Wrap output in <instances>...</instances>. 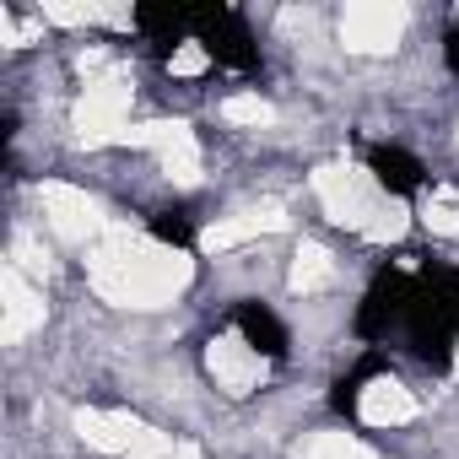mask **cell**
Listing matches in <instances>:
<instances>
[{
  "mask_svg": "<svg viewBox=\"0 0 459 459\" xmlns=\"http://www.w3.org/2000/svg\"><path fill=\"white\" fill-rule=\"evenodd\" d=\"M405 341L421 368L448 373L454 346H459V271L454 265H421L411 281V308H405Z\"/></svg>",
  "mask_w": 459,
  "mask_h": 459,
  "instance_id": "obj_1",
  "label": "cell"
},
{
  "mask_svg": "<svg viewBox=\"0 0 459 459\" xmlns=\"http://www.w3.org/2000/svg\"><path fill=\"white\" fill-rule=\"evenodd\" d=\"M195 44L227 71H260V44L233 6H195Z\"/></svg>",
  "mask_w": 459,
  "mask_h": 459,
  "instance_id": "obj_2",
  "label": "cell"
},
{
  "mask_svg": "<svg viewBox=\"0 0 459 459\" xmlns=\"http://www.w3.org/2000/svg\"><path fill=\"white\" fill-rule=\"evenodd\" d=\"M411 281L416 276H405L400 265H378L373 271V281H368V292H362V303H357V341H389V330H400L405 325V308H411Z\"/></svg>",
  "mask_w": 459,
  "mask_h": 459,
  "instance_id": "obj_3",
  "label": "cell"
},
{
  "mask_svg": "<svg viewBox=\"0 0 459 459\" xmlns=\"http://www.w3.org/2000/svg\"><path fill=\"white\" fill-rule=\"evenodd\" d=\"M368 173L378 178V189H389L400 200H411V195L427 189V162L416 152H405V146H389V141L368 146Z\"/></svg>",
  "mask_w": 459,
  "mask_h": 459,
  "instance_id": "obj_4",
  "label": "cell"
},
{
  "mask_svg": "<svg viewBox=\"0 0 459 459\" xmlns=\"http://www.w3.org/2000/svg\"><path fill=\"white\" fill-rule=\"evenodd\" d=\"M233 325H238V335H244V346L249 351H260V357H271V362H281L287 357V325H281V314L276 308H265V303H238L233 308Z\"/></svg>",
  "mask_w": 459,
  "mask_h": 459,
  "instance_id": "obj_5",
  "label": "cell"
},
{
  "mask_svg": "<svg viewBox=\"0 0 459 459\" xmlns=\"http://www.w3.org/2000/svg\"><path fill=\"white\" fill-rule=\"evenodd\" d=\"M135 28L152 39V44H184L195 39V6H173V0H146V6H135Z\"/></svg>",
  "mask_w": 459,
  "mask_h": 459,
  "instance_id": "obj_6",
  "label": "cell"
},
{
  "mask_svg": "<svg viewBox=\"0 0 459 459\" xmlns=\"http://www.w3.org/2000/svg\"><path fill=\"white\" fill-rule=\"evenodd\" d=\"M384 368H389V362H384V351H373V346H368V351H362V362L330 384V411H335V416H357V411H362V389H368V378H378Z\"/></svg>",
  "mask_w": 459,
  "mask_h": 459,
  "instance_id": "obj_7",
  "label": "cell"
},
{
  "mask_svg": "<svg viewBox=\"0 0 459 459\" xmlns=\"http://www.w3.org/2000/svg\"><path fill=\"white\" fill-rule=\"evenodd\" d=\"M146 233H152L157 244L189 249V244H195V216H189V205H157V211L146 216Z\"/></svg>",
  "mask_w": 459,
  "mask_h": 459,
  "instance_id": "obj_8",
  "label": "cell"
},
{
  "mask_svg": "<svg viewBox=\"0 0 459 459\" xmlns=\"http://www.w3.org/2000/svg\"><path fill=\"white\" fill-rule=\"evenodd\" d=\"M443 65L459 76V28H448V33H443Z\"/></svg>",
  "mask_w": 459,
  "mask_h": 459,
  "instance_id": "obj_9",
  "label": "cell"
}]
</instances>
